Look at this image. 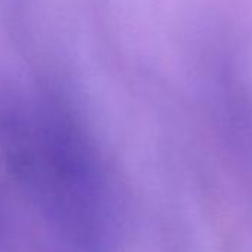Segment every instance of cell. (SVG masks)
<instances>
[{
	"label": "cell",
	"instance_id": "1",
	"mask_svg": "<svg viewBox=\"0 0 252 252\" xmlns=\"http://www.w3.org/2000/svg\"><path fill=\"white\" fill-rule=\"evenodd\" d=\"M0 146L15 180L58 236L77 252H98L107 227L105 191L71 114L54 105H6Z\"/></svg>",
	"mask_w": 252,
	"mask_h": 252
}]
</instances>
